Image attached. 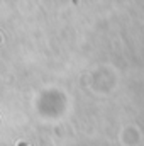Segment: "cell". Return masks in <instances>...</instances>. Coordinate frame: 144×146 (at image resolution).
<instances>
[{"label": "cell", "mask_w": 144, "mask_h": 146, "mask_svg": "<svg viewBox=\"0 0 144 146\" xmlns=\"http://www.w3.org/2000/svg\"><path fill=\"white\" fill-rule=\"evenodd\" d=\"M17 146H26V145H24V143H19V145H17Z\"/></svg>", "instance_id": "6da1fadb"}]
</instances>
